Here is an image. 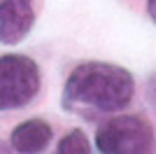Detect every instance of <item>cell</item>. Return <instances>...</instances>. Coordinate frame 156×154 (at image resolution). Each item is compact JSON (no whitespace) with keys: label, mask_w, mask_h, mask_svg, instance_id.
Masks as SVG:
<instances>
[{"label":"cell","mask_w":156,"mask_h":154,"mask_svg":"<svg viewBox=\"0 0 156 154\" xmlns=\"http://www.w3.org/2000/svg\"><path fill=\"white\" fill-rule=\"evenodd\" d=\"M135 94L133 75L119 65L89 61L70 72L63 89V108L77 115L119 112Z\"/></svg>","instance_id":"obj_1"},{"label":"cell","mask_w":156,"mask_h":154,"mask_svg":"<svg viewBox=\"0 0 156 154\" xmlns=\"http://www.w3.org/2000/svg\"><path fill=\"white\" fill-rule=\"evenodd\" d=\"M100 154H154V128L140 115L112 117L98 128Z\"/></svg>","instance_id":"obj_2"},{"label":"cell","mask_w":156,"mask_h":154,"mask_svg":"<svg viewBox=\"0 0 156 154\" xmlns=\"http://www.w3.org/2000/svg\"><path fill=\"white\" fill-rule=\"evenodd\" d=\"M40 91L37 63L21 54L0 56V110L23 108Z\"/></svg>","instance_id":"obj_3"},{"label":"cell","mask_w":156,"mask_h":154,"mask_svg":"<svg viewBox=\"0 0 156 154\" xmlns=\"http://www.w3.org/2000/svg\"><path fill=\"white\" fill-rule=\"evenodd\" d=\"M35 24L33 0H0V42L16 45Z\"/></svg>","instance_id":"obj_4"},{"label":"cell","mask_w":156,"mask_h":154,"mask_svg":"<svg viewBox=\"0 0 156 154\" xmlns=\"http://www.w3.org/2000/svg\"><path fill=\"white\" fill-rule=\"evenodd\" d=\"M12 149L19 154H42L51 142V126L44 119H28L21 122L9 135Z\"/></svg>","instance_id":"obj_5"},{"label":"cell","mask_w":156,"mask_h":154,"mask_svg":"<svg viewBox=\"0 0 156 154\" xmlns=\"http://www.w3.org/2000/svg\"><path fill=\"white\" fill-rule=\"evenodd\" d=\"M54 154H91V142L86 140V135L79 128H75V131H70L68 135L61 138Z\"/></svg>","instance_id":"obj_6"},{"label":"cell","mask_w":156,"mask_h":154,"mask_svg":"<svg viewBox=\"0 0 156 154\" xmlns=\"http://www.w3.org/2000/svg\"><path fill=\"white\" fill-rule=\"evenodd\" d=\"M147 9H149V16H151V21L156 24V0H147Z\"/></svg>","instance_id":"obj_7"}]
</instances>
